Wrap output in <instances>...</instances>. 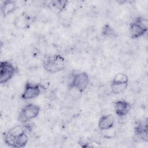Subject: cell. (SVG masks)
Masks as SVG:
<instances>
[{"instance_id": "52a82bcc", "label": "cell", "mask_w": 148, "mask_h": 148, "mask_svg": "<svg viewBox=\"0 0 148 148\" xmlns=\"http://www.w3.org/2000/svg\"><path fill=\"white\" fill-rule=\"evenodd\" d=\"M41 87V85L38 83L26 82L21 94V98L23 100H29L37 98L42 92Z\"/></svg>"}, {"instance_id": "4fadbf2b", "label": "cell", "mask_w": 148, "mask_h": 148, "mask_svg": "<svg viewBox=\"0 0 148 148\" xmlns=\"http://www.w3.org/2000/svg\"><path fill=\"white\" fill-rule=\"evenodd\" d=\"M68 1L65 0H53L47 2V6L51 10L56 12H61L66 9Z\"/></svg>"}, {"instance_id": "6da1fadb", "label": "cell", "mask_w": 148, "mask_h": 148, "mask_svg": "<svg viewBox=\"0 0 148 148\" xmlns=\"http://www.w3.org/2000/svg\"><path fill=\"white\" fill-rule=\"evenodd\" d=\"M42 64L47 72L57 73L64 68L65 58L60 54L46 55L43 58Z\"/></svg>"}, {"instance_id": "8fae6325", "label": "cell", "mask_w": 148, "mask_h": 148, "mask_svg": "<svg viewBox=\"0 0 148 148\" xmlns=\"http://www.w3.org/2000/svg\"><path fill=\"white\" fill-rule=\"evenodd\" d=\"M147 122L145 123L142 121L138 122L134 127V134L135 136L142 140L147 142L148 141V136H147Z\"/></svg>"}, {"instance_id": "277c9868", "label": "cell", "mask_w": 148, "mask_h": 148, "mask_svg": "<svg viewBox=\"0 0 148 148\" xmlns=\"http://www.w3.org/2000/svg\"><path fill=\"white\" fill-rule=\"evenodd\" d=\"M3 139L4 143L9 147L21 148L26 146L28 141V136L27 133L25 132L18 135L13 136L6 131L3 133Z\"/></svg>"}, {"instance_id": "ba28073f", "label": "cell", "mask_w": 148, "mask_h": 148, "mask_svg": "<svg viewBox=\"0 0 148 148\" xmlns=\"http://www.w3.org/2000/svg\"><path fill=\"white\" fill-rule=\"evenodd\" d=\"M35 21V18L25 12L18 15L13 20L14 26L20 29L29 28Z\"/></svg>"}, {"instance_id": "7c38bea8", "label": "cell", "mask_w": 148, "mask_h": 148, "mask_svg": "<svg viewBox=\"0 0 148 148\" xmlns=\"http://www.w3.org/2000/svg\"><path fill=\"white\" fill-rule=\"evenodd\" d=\"M17 8L16 2L13 0L4 1L1 6V11L3 17H6L8 15L13 13Z\"/></svg>"}, {"instance_id": "2e32d148", "label": "cell", "mask_w": 148, "mask_h": 148, "mask_svg": "<svg viewBox=\"0 0 148 148\" xmlns=\"http://www.w3.org/2000/svg\"><path fill=\"white\" fill-rule=\"evenodd\" d=\"M128 84L113 83H111V90L114 94H119L123 92L127 87Z\"/></svg>"}, {"instance_id": "5bb4252c", "label": "cell", "mask_w": 148, "mask_h": 148, "mask_svg": "<svg viewBox=\"0 0 148 148\" xmlns=\"http://www.w3.org/2000/svg\"><path fill=\"white\" fill-rule=\"evenodd\" d=\"M101 34L103 36L111 38L116 36V32L113 28L109 24H105L101 29Z\"/></svg>"}, {"instance_id": "9c48e42d", "label": "cell", "mask_w": 148, "mask_h": 148, "mask_svg": "<svg viewBox=\"0 0 148 148\" xmlns=\"http://www.w3.org/2000/svg\"><path fill=\"white\" fill-rule=\"evenodd\" d=\"M114 108L116 115L119 117L122 118L130 113L132 108V105L127 101L119 99L114 102Z\"/></svg>"}, {"instance_id": "30bf717a", "label": "cell", "mask_w": 148, "mask_h": 148, "mask_svg": "<svg viewBox=\"0 0 148 148\" xmlns=\"http://www.w3.org/2000/svg\"><path fill=\"white\" fill-rule=\"evenodd\" d=\"M114 124V116L111 114H103L98 120V126L101 131H106L111 130Z\"/></svg>"}, {"instance_id": "3957f363", "label": "cell", "mask_w": 148, "mask_h": 148, "mask_svg": "<svg viewBox=\"0 0 148 148\" xmlns=\"http://www.w3.org/2000/svg\"><path fill=\"white\" fill-rule=\"evenodd\" d=\"M40 108L39 105L29 103L24 105L19 112L18 120L21 124L29 122L36 118L39 114Z\"/></svg>"}, {"instance_id": "8992f818", "label": "cell", "mask_w": 148, "mask_h": 148, "mask_svg": "<svg viewBox=\"0 0 148 148\" xmlns=\"http://www.w3.org/2000/svg\"><path fill=\"white\" fill-rule=\"evenodd\" d=\"M18 69L10 61L4 60L0 62V83L8 82L17 72Z\"/></svg>"}, {"instance_id": "7a4b0ae2", "label": "cell", "mask_w": 148, "mask_h": 148, "mask_svg": "<svg viewBox=\"0 0 148 148\" xmlns=\"http://www.w3.org/2000/svg\"><path fill=\"white\" fill-rule=\"evenodd\" d=\"M129 30L132 39H138L144 36L148 31L147 19L142 16L135 18L130 24Z\"/></svg>"}, {"instance_id": "9a60e30c", "label": "cell", "mask_w": 148, "mask_h": 148, "mask_svg": "<svg viewBox=\"0 0 148 148\" xmlns=\"http://www.w3.org/2000/svg\"><path fill=\"white\" fill-rule=\"evenodd\" d=\"M111 83H120V84H128V77L123 73H119L116 74L113 77Z\"/></svg>"}, {"instance_id": "5b68a950", "label": "cell", "mask_w": 148, "mask_h": 148, "mask_svg": "<svg viewBox=\"0 0 148 148\" xmlns=\"http://www.w3.org/2000/svg\"><path fill=\"white\" fill-rule=\"evenodd\" d=\"M90 77L86 72H80L72 74L68 87H74L82 93L85 91L89 84Z\"/></svg>"}]
</instances>
